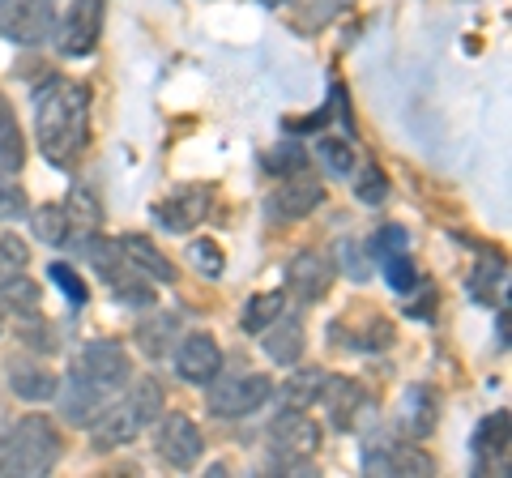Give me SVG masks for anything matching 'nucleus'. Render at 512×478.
Listing matches in <instances>:
<instances>
[{
	"label": "nucleus",
	"instance_id": "obj_25",
	"mask_svg": "<svg viewBox=\"0 0 512 478\" xmlns=\"http://www.w3.org/2000/svg\"><path fill=\"white\" fill-rule=\"evenodd\" d=\"M504 261L500 257H487V261H478L474 265V274H470V299L474 304H483V308H495V299H500V286H504Z\"/></svg>",
	"mask_w": 512,
	"mask_h": 478
},
{
	"label": "nucleus",
	"instance_id": "obj_16",
	"mask_svg": "<svg viewBox=\"0 0 512 478\" xmlns=\"http://www.w3.org/2000/svg\"><path fill=\"white\" fill-rule=\"evenodd\" d=\"M363 466L372 474H431V457L423 449H414V444H376V449H367Z\"/></svg>",
	"mask_w": 512,
	"mask_h": 478
},
{
	"label": "nucleus",
	"instance_id": "obj_32",
	"mask_svg": "<svg viewBox=\"0 0 512 478\" xmlns=\"http://www.w3.org/2000/svg\"><path fill=\"white\" fill-rule=\"evenodd\" d=\"M303 150L299 146H291V141H282L278 150H265V171H274V175H299L303 171Z\"/></svg>",
	"mask_w": 512,
	"mask_h": 478
},
{
	"label": "nucleus",
	"instance_id": "obj_1",
	"mask_svg": "<svg viewBox=\"0 0 512 478\" xmlns=\"http://www.w3.org/2000/svg\"><path fill=\"white\" fill-rule=\"evenodd\" d=\"M35 133L47 163L73 171L90 146V90L69 77H52L35 99Z\"/></svg>",
	"mask_w": 512,
	"mask_h": 478
},
{
	"label": "nucleus",
	"instance_id": "obj_7",
	"mask_svg": "<svg viewBox=\"0 0 512 478\" xmlns=\"http://www.w3.org/2000/svg\"><path fill=\"white\" fill-rule=\"evenodd\" d=\"M0 35L35 47L56 35V9L52 0H0Z\"/></svg>",
	"mask_w": 512,
	"mask_h": 478
},
{
	"label": "nucleus",
	"instance_id": "obj_12",
	"mask_svg": "<svg viewBox=\"0 0 512 478\" xmlns=\"http://www.w3.org/2000/svg\"><path fill=\"white\" fill-rule=\"evenodd\" d=\"M175 372L188 385H210V380L222 372V346L210 338V333H184L180 346H175Z\"/></svg>",
	"mask_w": 512,
	"mask_h": 478
},
{
	"label": "nucleus",
	"instance_id": "obj_22",
	"mask_svg": "<svg viewBox=\"0 0 512 478\" xmlns=\"http://www.w3.org/2000/svg\"><path fill=\"white\" fill-rule=\"evenodd\" d=\"M320 201H325V188H320L316 180H299V175H291V184L274 193V214L303 218V214H312Z\"/></svg>",
	"mask_w": 512,
	"mask_h": 478
},
{
	"label": "nucleus",
	"instance_id": "obj_30",
	"mask_svg": "<svg viewBox=\"0 0 512 478\" xmlns=\"http://www.w3.org/2000/svg\"><path fill=\"white\" fill-rule=\"evenodd\" d=\"M47 278H52V286H60L64 291V299H69L73 308H86L90 304V286H86V278H77V269L73 265H47Z\"/></svg>",
	"mask_w": 512,
	"mask_h": 478
},
{
	"label": "nucleus",
	"instance_id": "obj_9",
	"mask_svg": "<svg viewBox=\"0 0 512 478\" xmlns=\"http://www.w3.org/2000/svg\"><path fill=\"white\" fill-rule=\"evenodd\" d=\"M154 453L163 457L171 470H192L205 453V436L188 414H163V423H158V432H154Z\"/></svg>",
	"mask_w": 512,
	"mask_h": 478
},
{
	"label": "nucleus",
	"instance_id": "obj_31",
	"mask_svg": "<svg viewBox=\"0 0 512 478\" xmlns=\"http://www.w3.org/2000/svg\"><path fill=\"white\" fill-rule=\"evenodd\" d=\"M346 5H350V0H303V9H299V30H303V35H316V30L338 18Z\"/></svg>",
	"mask_w": 512,
	"mask_h": 478
},
{
	"label": "nucleus",
	"instance_id": "obj_35",
	"mask_svg": "<svg viewBox=\"0 0 512 478\" xmlns=\"http://www.w3.org/2000/svg\"><path fill=\"white\" fill-rule=\"evenodd\" d=\"M355 197H359L363 205H380L384 197H389V180H384V171H380V167H363V171H359Z\"/></svg>",
	"mask_w": 512,
	"mask_h": 478
},
{
	"label": "nucleus",
	"instance_id": "obj_19",
	"mask_svg": "<svg viewBox=\"0 0 512 478\" xmlns=\"http://www.w3.org/2000/svg\"><path fill=\"white\" fill-rule=\"evenodd\" d=\"M9 389L18 397H26V402H52L56 389H60V376L47 372L43 363L9 359Z\"/></svg>",
	"mask_w": 512,
	"mask_h": 478
},
{
	"label": "nucleus",
	"instance_id": "obj_38",
	"mask_svg": "<svg viewBox=\"0 0 512 478\" xmlns=\"http://www.w3.org/2000/svg\"><path fill=\"white\" fill-rule=\"evenodd\" d=\"M26 257H30V252H26L22 239L0 235V278L13 274V269H22V265H26Z\"/></svg>",
	"mask_w": 512,
	"mask_h": 478
},
{
	"label": "nucleus",
	"instance_id": "obj_36",
	"mask_svg": "<svg viewBox=\"0 0 512 478\" xmlns=\"http://www.w3.org/2000/svg\"><path fill=\"white\" fill-rule=\"evenodd\" d=\"M188 257H192V265H197L205 278H222V269H227V261H222V248H214L210 239H197V244L188 248Z\"/></svg>",
	"mask_w": 512,
	"mask_h": 478
},
{
	"label": "nucleus",
	"instance_id": "obj_15",
	"mask_svg": "<svg viewBox=\"0 0 512 478\" xmlns=\"http://www.w3.org/2000/svg\"><path fill=\"white\" fill-rule=\"evenodd\" d=\"M474 461L478 470H508V410H495L474 432Z\"/></svg>",
	"mask_w": 512,
	"mask_h": 478
},
{
	"label": "nucleus",
	"instance_id": "obj_14",
	"mask_svg": "<svg viewBox=\"0 0 512 478\" xmlns=\"http://www.w3.org/2000/svg\"><path fill=\"white\" fill-rule=\"evenodd\" d=\"M60 393V414L69 419L73 427H90L94 419H99V410H103V393L107 389H99V385H90L86 376H69L64 385L56 389Z\"/></svg>",
	"mask_w": 512,
	"mask_h": 478
},
{
	"label": "nucleus",
	"instance_id": "obj_6",
	"mask_svg": "<svg viewBox=\"0 0 512 478\" xmlns=\"http://www.w3.org/2000/svg\"><path fill=\"white\" fill-rule=\"evenodd\" d=\"M269 453L278 466H299L320 453V423L308 419V410L286 406L274 423H269Z\"/></svg>",
	"mask_w": 512,
	"mask_h": 478
},
{
	"label": "nucleus",
	"instance_id": "obj_5",
	"mask_svg": "<svg viewBox=\"0 0 512 478\" xmlns=\"http://www.w3.org/2000/svg\"><path fill=\"white\" fill-rule=\"evenodd\" d=\"M210 410L218 419H244V414L261 410L269 402V393H274V380L265 372H235V376H214L210 385Z\"/></svg>",
	"mask_w": 512,
	"mask_h": 478
},
{
	"label": "nucleus",
	"instance_id": "obj_10",
	"mask_svg": "<svg viewBox=\"0 0 512 478\" xmlns=\"http://www.w3.org/2000/svg\"><path fill=\"white\" fill-rule=\"evenodd\" d=\"M103 0H73L69 13L56 22V47L64 56H90L103 39Z\"/></svg>",
	"mask_w": 512,
	"mask_h": 478
},
{
	"label": "nucleus",
	"instance_id": "obj_20",
	"mask_svg": "<svg viewBox=\"0 0 512 478\" xmlns=\"http://www.w3.org/2000/svg\"><path fill=\"white\" fill-rule=\"evenodd\" d=\"M261 333H265V338H261L265 355L274 363H282V368H291V363L303 359V346H308V342H303V325L299 321H282V316H278V321L265 325Z\"/></svg>",
	"mask_w": 512,
	"mask_h": 478
},
{
	"label": "nucleus",
	"instance_id": "obj_41",
	"mask_svg": "<svg viewBox=\"0 0 512 478\" xmlns=\"http://www.w3.org/2000/svg\"><path fill=\"white\" fill-rule=\"evenodd\" d=\"M261 5H286V0H261Z\"/></svg>",
	"mask_w": 512,
	"mask_h": 478
},
{
	"label": "nucleus",
	"instance_id": "obj_13",
	"mask_svg": "<svg viewBox=\"0 0 512 478\" xmlns=\"http://www.w3.org/2000/svg\"><path fill=\"white\" fill-rule=\"evenodd\" d=\"M150 214H154V222L163 231L188 235V231L201 227L205 214H210V193H205V188H180V193H171V197L158 201Z\"/></svg>",
	"mask_w": 512,
	"mask_h": 478
},
{
	"label": "nucleus",
	"instance_id": "obj_11",
	"mask_svg": "<svg viewBox=\"0 0 512 478\" xmlns=\"http://www.w3.org/2000/svg\"><path fill=\"white\" fill-rule=\"evenodd\" d=\"M333 257H325V252H299V257H291V265H286V291H291L299 304H316V299L329 295L333 286Z\"/></svg>",
	"mask_w": 512,
	"mask_h": 478
},
{
	"label": "nucleus",
	"instance_id": "obj_39",
	"mask_svg": "<svg viewBox=\"0 0 512 478\" xmlns=\"http://www.w3.org/2000/svg\"><path fill=\"white\" fill-rule=\"evenodd\" d=\"M376 252H380V257L406 252V231H402V227H380V231H376Z\"/></svg>",
	"mask_w": 512,
	"mask_h": 478
},
{
	"label": "nucleus",
	"instance_id": "obj_42",
	"mask_svg": "<svg viewBox=\"0 0 512 478\" xmlns=\"http://www.w3.org/2000/svg\"><path fill=\"white\" fill-rule=\"evenodd\" d=\"M0 329H5V316H0Z\"/></svg>",
	"mask_w": 512,
	"mask_h": 478
},
{
	"label": "nucleus",
	"instance_id": "obj_21",
	"mask_svg": "<svg viewBox=\"0 0 512 478\" xmlns=\"http://www.w3.org/2000/svg\"><path fill=\"white\" fill-rule=\"evenodd\" d=\"M26 163V137H22V124H18V111L13 103L0 94V171H22Z\"/></svg>",
	"mask_w": 512,
	"mask_h": 478
},
{
	"label": "nucleus",
	"instance_id": "obj_29",
	"mask_svg": "<svg viewBox=\"0 0 512 478\" xmlns=\"http://www.w3.org/2000/svg\"><path fill=\"white\" fill-rule=\"evenodd\" d=\"M316 158L325 163L329 175H350V171H355V163H359L355 150H350L346 141H338V137H320L316 141Z\"/></svg>",
	"mask_w": 512,
	"mask_h": 478
},
{
	"label": "nucleus",
	"instance_id": "obj_28",
	"mask_svg": "<svg viewBox=\"0 0 512 478\" xmlns=\"http://www.w3.org/2000/svg\"><path fill=\"white\" fill-rule=\"evenodd\" d=\"M30 222H35V235L43 239V244H56V248H60V244H69V235H73L64 205H43V210L30 214Z\"/></svg>",
	"mask_w": 512,
	"mask_h": 478
},
{
	"label": "nucleus",
	"instance_id": "obj_2",
	"mask_svg": "<svg viewBox=\"0 0 512 478\" xmlns=\"http://www.w3.org/2000/svg\"><path fill=\"white\" fill-rule=\"evenodd\" d=\"M60 432L43 414H22L18 423H0V474L39 478L60 461Z\"/></svg>",
	"mask_w": 512,
	"mask_h": 478
},
{
	"label": "nucleus",
	"instance_id": "obj_18",
	"mask_svg": "<svg viewBox=\"0 0 512 478\" xmlns=\"http://www.w3.org/2000/svg\"><path fill=\"white\" fill-rule=\"evenodd\" d=\"M120 248H124V257L137 265V274H146L150 282H163V286L175 282V265H171L167 252L154 244V239H146V235H120Z\"/></svg>",
	"mask_w": 512,
	"mask_h": 478
},
{
	"label": "nucleus",
	"instance_id": "obj_3",
	"mask_svg": "<svg viewBox=\"0 0 512 478\" xmlns=\"http://www.w3.org/2000/svg\"><path fill=\"white\" fill-rule=\"evenodd\" d=\"M158 410H163V385H158V380H137L124 402L103 406L99 419L90 423L94 449L107 453V449H120V444H133L154 423Z\"/></svg>",
	"mask_w": 512,
	"mask_h": 478
},
{
	"label": "nucleus",
	"instance_id": "obj_27",
	"mask_svg": "<svg viewBox=\"0 0 512 478\" xmlns=\"http://www.w3.org/2000/svg\"><path fill=\"white\" fill-rule=\"evenodd\" d=\"M286 308V295L282 291H265V295H252L244 304V316H239V325H244L248 333H261L265 325H274L278 316Z\"/></svg>",
	"mask_w": 512,
	"mask_h": 478
},
{
	"label": "nucleus",
	"instance_id": "obj_34",
	"mask_svg": "<svg viewBox=\"0 0 512 478\" xmlns=\"http://www.w3.org/2000/svg\"><path fill=\"white\" fill-rule=\"evenodd\" d=\"M384 278H389L393 291H414V282H419V274H414V261L406 257V252L384 257Z\"/></svg>",
	"mask_w": 512,
	"mask_h": 478
},
{
	"label": "nucleus",
	"instance_id": "obj_37",
	"mask_svg": "<svg viewBox=\"0 0 512 478\" xmlns=\"http://www.w3.org/2000/svg\"><path fill=\"white\" fill-rule=\"evenodd\" d=\"M64 214H69V227H99V205L90 193H73V205H64Z\"/></svg>",
	"mask_w": 512,
	"mask_h": 478
},
{
	"label": "nucleus",
	"instance_id": "obj_24",
	"mask_svg": "<svg viewBox=\"0 0 512 478\" xmlns=\"http://www.w3.org/2000/svg\"><path fill=\"white\" fill-rule=\"evenodd\" d=\"M0 299H5L13 312H22L26 321H39V286L30 282L22 269H13V274L0 278Z\"/></svg>",
	"mask_w": 512,
	"mask_h": 478
},
{
	"label": "nucleus",
	"instance_id": "obj_23",
	"mask_svg": "<svg viewBox=\"0 0 512 478\" xmlns=\"http://www.w3.org/2000/svg\"><path fill=\"white\" fill-rule=\"evenodd\" d=\"M436 419H440V397L431 393V389H410L406 393V410H402V423H406V432L414 436V440H423L431 427H436Z\"/></svg>",
	"mask_w": 512,
	"mask_h": 478
},
{
	"label": "nucleus",
	"instance_id": "obj_4",
	"mask_svg": "<svg viewBox=\"0 0 512 478\" xmlns=\"http://www.w3.org/2000/svg\"><path fill=\"white\" fill-rule=\"evenodd\" d=\"M86 261L99 269V278L116 291V299H128V304H150V286L146 282H137V265L124 257V248H120V239H103V235H90L86 244Z\"/></svg>",
	"mask_w": 512,
	"mask_h": 478
},
{
	"label": "nucleus",
	"instance_id": "obj_33",
	"mask_svg": "<svg viewBox=\"0 0 512 478\" xmlns=\"http://www.w3.org/2000/svg\"><path fill=\"white\" fill-rule=\"evenodd\" d=\"M26 214V193L18 188V180H13L9 171H0V222H13Z\"/></svg>",
	"mask_w": 512,
	"mask_h": 478
},
{
	"label": "nucleus",
	"instance_id": "obj_40",
	"mask_svg": "<svg viewBox=\"0 0 512 478\" xmlns=\"http://www.w3.org/2000/svg\"><path fill=\"white\" fill-rule=\"evenodd\" d=\"M167 325H171V316H163V321H158V329H154V325H141V329H137V333H141V346H146L154 359L163 355V346H167V338H158V333H163Z\"/></svg>",
	"mask_w": 512,
	"mask_h": 478
},
{
	"label": "nucleus",
	"instance_id": "obj_26",
	"mask_svg": "<svg viewBox=\"0 0 512 478\" xmlns=\"http://www.w3.org/2000/svg\"><path fill=\"white\" fill-rule=\"evenodd\" d=\"M325 372L320 368H303V372H291V380L282 385V397H286V406H299V410H308L320 402V393H325Z\"/></svg>",
	"mask_w": 512,
	"mask_h": 478
},
{
	"label": "nucleus",
	"instance_id": "obj_17",
	"mask_svg": "<svg viewBox=\"0 0 512 478\" xmlns=\"http://www.w3.org/2000/svg\"><path fill=\"white\" fill-rule=\"evenodd\" d=\"M320 402H325V410H329V423L338 427V432H350V427L359 423V410L367 402V393L355 385V380L329 376L325 380V393H320Z\"/></svg>",
	"mask_w": 512,
	"mask_h": 478
},
{
	"label": "nucleus",
	"instance_id": "obj_8",
	"mask_svg": "<svg viewBox=\"0 0 512 478\" xmlns=\"http://www.w3.org/2000/svg\"><path fill=\"white\" fill-rule=\"evenodd\" d=\"M77 376H86L99 389H124L133 380V355L120 342H107V338L86 342L77 350Z\"/></svg>",
	"mask_w": 512,
	"mask_h": 478
}]
</instances>
